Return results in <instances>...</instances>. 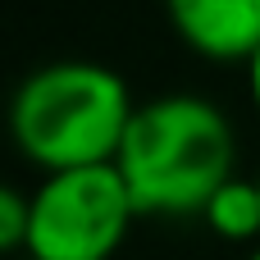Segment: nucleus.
I'll return each mask as SVG.
<instances>
[{
	"label": "nucleus",
	"instance_id": "1",
	"mask_svg": "<svg viewBox=\"0 0 260 260\" xmlns=\"http://www.w3.org/2000/svg\"><path fill=\"white\" fill-rule=\"evenodd\" d=\"M229 114L192 91H169L133 110L114 169L123 174L137 215H201L233 178Z\"/></svg>",
	"mask_w": 260,
	"mask_h": 260
},
{
	"label": "nucleus",
	"instance_id": "2",
	"mask_svg": "<svg viewBox=\"0 0 260 260\" xmlns=\"http://www.w3.org/2000/svg\"><path fill=\"white\" fill-rule=\"evenodd\" d=\"M133 110V91L110 64L59 59L18 82L9 133L41 174L114 165Z\"/></svg>",
	"mask_w": 260,
	"mask_h": 260
},
{
	"label": "nucleus",
	"instance_id": "3",
	"mask_svg": "<svg viewBox=\"0 0 260 260\" xmlns=\"http://www.w3.org/2000/svg\"><path fill=\"white\" fill-rule=\"evenodd\" d=\"M137 206L114 165H87V169H59L46 174L32 192V233L27 260H110L128 229Z\"/></svg>",
	"mask_w": 260,
	"mask_h": 260
},
{
	"label": "nucleus",
	"instance_id": "4",
	"mask_svg": "<svg viewBox=\"0 0 260 260\" xmlns=\"http://www.w3.org/2000/svg\"><path fill=\"white\" fill-rule=\"evenodd\" d=\"M187 50L215 64H247L260 46V0H165Z\"/></svg>",
	"mask_w": 260,
	"mask_h": 260
},
{
	"label": "nucleus",
	"instance_id": "5",
	"mask_svg": "<svg viewBox=\"0 0 260 260\" xmlns=\"http://www.w3.org/2000/svg\"><path fill=\"white\" fill-rule=\"evenodd\" d=\"M206 224L229 238V242H260V183L251 178H229L210 201H206Z\"/></svg>",
	"mask_w": 260,
	"mask_h": 260
},
{
	"label": "nucleus",
	"instance_id": "6",
	"mask_svg": "<svg viewBox=\"0 0 260 260\" xmlns=\"http://www.w3.org/2000/svg\"><path fill=\"white\" fill-rule=\"evenodd\" d=\"M27 233H32V192L5 187L0 192V251H27Z\"/></svg>",
	"mask_w": 260,
	"mask_h": 260
},
{
	"label": "nucleus",
	"instance_id": "7",
	"mask_svg": "<svg viewBox=\"0 0 260 260\" xmlns=\"http://www.w3.org/2000/svg\"><path fill=\"white\" fill-rule=\"evenodd\" d=\"M247 91H251V105L260 114V46H256V55L247 59Z\"/></svg>",
	"mask_w": 260,
	"mask_h": 260
},
{
	"label": "nucleus",
	"instance_id": "8",
	"mask_svg": "<svg viewBox=\"0 0 260 260\" xmlns=\"http://www.w3.org/2000/svg\"><path fill=\"white\" fill-rule=\"evenodd\" d=\"M247 260H260V247H256V251H251V256H247Z\"/></svg>",
	"mask_w": 260,
	"mask_h": 260
},
{
	"label": "nucleus",
	"instance_id": "9",
	"mask_svg": "<svg viewBox=\"0 0 260 260\" xmlns=\"http://www.w3.org/2000/svg\"><path fill=\"white\" fill-rule=\"evenodd\" d=\"M256 183H260V174H256Z\"/></svg>",
	"mask_w": 260,
	"mask_h": 260
}]
</instances>
